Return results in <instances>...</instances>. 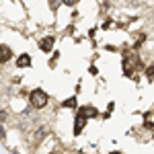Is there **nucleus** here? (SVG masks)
Here are the masks:
<instances>
[{"mask_svg":"<svg viewBox=\"0 0 154 154\" xmlns=\"http://www.w3.org/2000/svg\"><path fill=\"white\" fill-rule=\"evenodd\" d=\"M29 101H31V105L35 107V109H43V107L48 105V95H45V91H41V88H35V91H31V95H29Z\"/></svg>","mask_w":154,"mask_h":154,"instance_id":"obj_1","label":"nucleus"},{"mask_svg":"<svg viewBox=\"0 0 154 154\" xmlns=\"http://www.w3.org/2000/svg\"><path fill=\"white\" fill-rule=\"evenodd\" d=\"M62 2H64V4H70V6H72V4H76L78 0H62Z\"/></svg>","mask_w":154,"mask_h":154,"instance_id":"obj_7","label":"nucleus"},{"mask_svg":"<svg viewBox=\"0 0 154 154\" xmlns=\"http://www.w3.org/2000/svg\"><path fill=\"white\" fill-rule=\"evenodd\" d=\"M64 107H70V109H74V107H76V97H72V99H68V101H64Z\"/></svg>","mask_w":154,"mask_h":154,"instance_id":"obj_6","label":"nucleus"},{"mask_svg":"<svg viewBox=\"0 0 154 154\" xmlns=\"http://www.w3.org/2000/svg\"><path fill=\"white\" fill-rule=\"evenodd\" d=\"M84 125H86V117H82L80 113H76V119H74V136H80Z\"/></svg>","mask_w":154,"mask_h":154,"instance_id":"obj_2","label":"nucleus"},{"mask_svg":"<svg viewBox=\"0 0 154 154\" xmlns=\"http://www.w3.org/2000/svg\"><path fill=\"white\" fill-rule=\"evenodd\" d=\"M111 154H121V152H111Z\"/></svg>","mask_w":154,"mask_h":154,"instance_id":"obj_8","label":"nucleus"},{"mask_svg":"<svg viewBox=\"0 0 154 154\" xmlns=\"http://www.w3.org/2000/svg\"><path fill=\"white\" fill-rule=\"evenodd\" d=\"M54 41H56L54 37H45V39L39 43V48L43 49V51H51V48H54Z\"/></svg>","mask_w":154,"mask_h":154,"instance_id":"obj_4","label":"nucleus"},{"mask_svg":"<svg viewBox=\"0 0 154 154\" xmlns=\"http://www.w3.org/2000/svg\"><path fill=\"white\" fill-rule=\"evenodd\" d=\"M78 113H80L82 117H99V111H97L95 107H91V105L80 107V109H78Z\"/></svg>","mask_w":154,"mask_h":154,"instance_id":"obj_3","label":"nucleus"},{"mask_svg":"<svg viewBox=\"0 0 154 154\" xmlns=\"http://www.w3.org/2000/svg\"><path fill=\"white\" fill-rule=\"evenodd\" d=\"M29 64H31V58H29L27 54H23V56L17 58V66H19V68H27Z\"/></svg>","mask_w":154,"mask_h":154,"instance_id":"obj_5","label":"nucleus"},{"mask_svg":"<svg viewBox=\"0 0 154 154\" xmlns=\"http://www.w3.org/2000/svg\"><path fill=\"white\" fill-rule=\"evenodd\" d=\"M0 51H2V45H0Z\"/></svg>","mask_w":154,"mask_h":154,"instance_id":"obj_9","label":"nucleus"}]
</instances>
